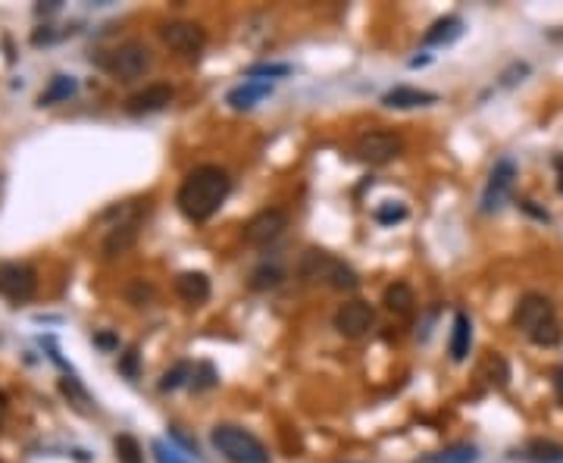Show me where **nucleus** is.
<instances>
[{"mask_svg": "<svg viewBox=\"0 0 563 463\" xmlns=\"http://www.w3.org/2000/svg\"><path fill=\"white\" fill-rule=\"evenodd\" d=\"M229 192H232L229 172L216 163H203V166H194V170L185 175V182L179 185V194H175V203H179L185 220L207 222L225 203Z\"/></svg>", "mask_w": 563, "mask_h": 463, "instance_id": "obj_1", "label": "nucleus"}, {"mask_svg": "<svg viewBox=\"0 0 563 463\" xmlns=\"http://www.w3.org/2000/svg\"><path fill=\"white\" fill-rule=\"evenodd\" d=\"M513 326L523 329L532 345L554 348L563 341L558 310H554L551 298H545V294H535V291L523 294V298L517 300V310H513Z\"/></svg>", "mask_w": 563, "mask_h": 463, "instance_id": "obj_2", "label": "nucleus"}, {"mask_svg": "<svg viewBox=\"0 0 563 463\" xmlns=\"http://www.w3.org/2000/svg\"><path fill=\"white\" fill-rule=\"evenodd\" d=\"M298 276L310 285H329L335 291H357L361 289V276L351 270L344 261L320 248H310L298 261Z\"/></svg>", "mask_w": 563, "mask_h": 463, "instance_id": "obj_3", "label": "nucleus"}, {"mask_svg": "<svg viewBox=\"0 0 563 463\" xmlns=\"http://www.w3.org/2000/svg\"><path fill=\"white\" fill-rule=\"evenodd\" d=\"M97 66H101L104 73H110L113 79H119V82H135L144 73H151L153 54H151V47H147L144 41L132 38V41L116 44L113 51L101 54V57H97Z\"/></svg>", "mask_w": 563, "mask_h": 463, "instance_id": "obj_4", "label": "nucleus"}, {"mask_svg": "<svg viewBox=\"0 0 563 463\" xmlns=\"http://www.w3.org/2000/svg\"><path fill=\"white\" fill-rule=\"evenodd\" d=\"M210 441L229 463H270V451L263 441L242 426H216L210 432Z\"/></svg>", "mask_w": 563, "mask_h": 463, "instance_id": "obj_5", "label": "nucleus"}, {"mask_svg": "<svg viewBox=\"0 0 563 463\" xmlns=\"http://www.w3.org/2000/svg\"><path fill=\"white\" fill-rule=\"evenodd\" d=\"M160 38H163L169 51L182 54L188 60L201 57L203 47H207V32L197 23H188V19H169V23H163L160 25Z\"/></svg>", "mask_w": 563, "mask_h": 463, "instance_id": "obj_6", "label": "nucleus"}, {"mask_svg": "<svg viewBox=\"0 0 563 463\" xmlns=\"http://www.w3.org/2000/svg\"><path fill=\"white\" fill-rule=\"evenodd\" d=\"M400 151H404V142L394 132H363L354 142V157L370 166L391 163L394 157H400Z\"/></svg>", "mask_w": 563, "mask_h": 463, "instance_id": "obj_7", "label": "nucleus"}, {"mask_svg": "<svg viewBox=\"0 0 563 463\" xmlns=\"http://www.w3.org/2000/svg\"><path fill=\"white\" fill-rule=\"evenodd\" d=\"M513 182H517V163L510 157H501L491 170L489 182H485L482 192V213H498L504 207L507 198L513 192Z\"/></svg>", "mask_w": 563, "mask_h": 463, "instance_id": "obj_8", "label": "nucleus"}, {"mask_svg": "<svg viewBox=\"0 0 563 463\" xmlns=\"http://www.w3.org/2000/svg\"><path fill=\"white\" fill-rule=\"evenodd\" d=\"M288 229V216L285 210H260V213H253L248 222H244V244H251V248H266V244H272L276 238H282V232Z\"/></svg>", "mask_w": 563, "mask_h": 463, "instance_id": "obj_9", "label": "nucleus"}, {"mask_svg": "<svg viewBox=\"0 0 563 463\" xmlns=\"http://www.w3.org/2000/svg\"><path fill=\"white\" fill-rule=\"evenodd\" d=\"M38 289V272L28 263H0V294L13 304H23Z\"/></svg>", "mask_w": 563, "mask_h": 463, "instance_id": "obj_10", "label": "nucleus"}, {"mask_svg": "<svg viewBox=\"0 0 563 463\" xmlns=\"http://www.w3.org/2000/svg\"><path fill=\"white\" fill-rule=\"evenodd\" d=\"M372 322H376V310H372L366 300H348V304H341L335 310L338 335H344V339H351V341L363 339L372 329Z\"/></svg>", "mask_w": 563, "mask_h": 463, "instance_id": "obj_11", "label": "nucleus"}, {"mask_svg": "<svg viewBox=\"0 0 563 463\" xmlns=\"http://www.w3.org/2000/svg\"><path fill=\"white\" fill-rule=\"evenodd\" d=\"M175 91L163 85V82H157V85H147L135 91V94L125 97V113L129 116H151V113H160V110H166L169 103H173Z\"/></svg>", "mask_w": 563, "mask_h": 463, "instance_id": "obj_12", "label": "nucleus"}, {"mask_svg": "<svg viewBox=\"0 0 563 463\" xmlns=\"http://www.w3.org/2000/svg\"><path fill=\"white\" fill-rule=\"evenodd\" d=\"M382 103L389 110H413V107H432L439 103V94L435 91H422V88H410V85H398L382 94Z\"/></svg>", "mask_w": 563, "mask_h": 463, "instance_id": "obj_13", "label": "nucleus"}, {"mask_svg": "<svg viewBox=\"0 0 563 463\" xmlns=\"http://www.w3.org/2000/svg\"><path fill=\"white\" fill-rule=\"evenodd\" d=\"M510 458L523 460V463H560L563 445H558V441H551V438H529L526 445L513 448Z\"/></svg>", "mask_w": 563, "mask_h": 463, "instance_id": "obj_14", "label": "nucleus"}, {"mask_svg": "<svg viewBox=\"0 0 563 463\" xmlns=\"http://www.w3.org/2000/svg\"><path fill=\"white\" fill-rule=\"evenodd\" d=\"M272 94V82H242L238 88L229 91V97H225V103H229L232 110H253L260 101H266V97Z\"/></svg>", "mask_w": 563, "mask_h": 463, "instance_id": "obj_15", "label": "nucleus"}, {"mask_svg": "<svg viewBox=\"0 0 563 463\" xmlns=\"http://www.w3.org/2000/svg\"><path fill=\"white\" fill-rule=\"evenodd\" d=\"M135 238H138V216L119 220L116 226L107 232V238H104V257H123L125 251L135 244Z\"/></svg>", "mask_w": 563, "mask_h": 463, "instance_id": "obj_16", "label": "nucleus"}, {"mask_svg": "<svg viewBox=\"0 0 563 463\" xmlns=\"http://www.w3.org/2000/svg\"><path fill=\"white\" fill-rule=\"evenodd\" d=\"M473 348V320L467 313H454V326H450V341H448V354L454 363H463L469 357Z\"/></svg>", "mask_w": 563, "mask_h": 463, "instance_id": "obj_17", "label": "nucleus"}, {"mask_svg": "<svg viewBox=\"0 0 563 463\" xmlns=\"http://www.w3.org/2000/svg\"><path fill=\"white\" fill-rule=\"evenodd\" d=\"M175 294H179L185 304L192 307H201L210 300V279L203 276V272H182L179 279H175Z\"/></svg>", "mask_w": 563, "mask_h": 463, "instance_id": "obj_18", "label": "nucleus"}, {"mask_svg": "<svg viewBox=\"0 0 563 463\" xmlns=\"http://www.w3.org/2000/svg\"><path fill=\"white\" fill-rule=\"evenodd\" d=\"M460 34H463V19L460 16H445V19H439V23H432V29L422 34V44L426 47H448V44H454Z\"/></svg>", "mask_w": 563, "mask_h": 463, "instance_id": "obj_19", "label": "nucleus"}, {"mask_svg": "<svg viewBox=\"0 0 563 463\" xmlns=\"http://www.w3.org/2000/svg\"><path fill=\"white\" fill-rule=\"evenodd\" d=\"M382 304H385V310L394 313V317H410L413 304H417V298H413V289H410L407 282H394V285H389V289H385Z\"/></svg>", "mask_w": 563, "mask_h": 463, "instance_id": "obj_20", "label": "nucleus"}, {"mask_svg": "<svg viewBox=\"0 0 563 463\" xmlns=\"http://www.w3.org/2000/svg\"><path fill=\"white\" fill-rule=\"evenodd\" d=\"M75 91H79V82H75L73 75H54L51 85L41 91L38 107H54V103H60V101H69Z\"/></svg>", "mask_w": 563, "mask_h": 463, "instance_id": "obj_21", "label": "nucleus"}, {"mask_svg": "<svg viewBox=\"0 0 563 463\" xmlns=\"http://www.w3.org/2000/svg\"><path fill=\"white\" fill-rule=\"evenodd\" d=\"M476 460H479L476 445H450V448H445V451L422 454L417 463H476Z\"/></svg>", "mask_w": 563, "mask_h": 463, "instance_id": "obj_22", "label": "nucleus"}, {"mask_svg": "<svg viewBox=\"0 0 563 463\" xmlns=\"http://www.w3.org/2000/svg\"><path fill=\"white\" fill-rule=\"evenodd\" d=\"M282 279H285V272H282V266H279V263H260L257 270L251 272V289H253V291L279 289Z\"/></svg>", "mask_w": 563, "mask_h": 463, "instance_id": "obj_23", "label": "nucleus"}, {"mask_svg": "<svg viewBox=\"0 0 563 463\" xmlns=\"http://www.w3.org/2000/svg\"><path fill=\"white\" fill-rule=\"evenodd\" d=\"M113 451H116L119 463H144V451H141L135 435H129V432L116 435V441H113Z\"/></svg>", "mask_w": 563, "mask_h": 463, "instance_id": "obj_24", "label": "nucleus"}, {"mask_svg": "<svg viewBox=\"0 0 563 463\" xmlns=\"http://www.w3.org/2000/svg\"><path fill=\"white\" fill-rule=\"evenodd\" d=\"M285 75H291L288 63H253V66H248V73H244V79L270 82V79H285Z\"/></svg>", "mask_w": 563, "mask_h": 463, "instance_id": "obj_25", "label": "nucleus"}, {"mask_svg": "<svg viewBox=\"0 0 563 463\" xmlns=\"http://www.w3.org/2000/svg\"><path fill=\"white\" fill-rule=\"evenodd\" d=\"M194 376V367L188 360H182V363H175L173 369H166L163 379H160V391H175V389H182V385L188 382V379Z\"/></svg>", "mask_w": 563, "mask_h": 463, "instance_id": "obj_26", "label": "nucleus"}, {"mask_svg": "<svg viewBox=\"0 0 563 463\" xmlns=\"http://www.w3.org/2000/svg\"><path fill=\"white\" fill-rule=\"evenodd\" d=\"M216 382H220V376H216V369L210 367V363L194 367V376H192V389L194 391H207V389H213Z\"/></svg>", "mask_w": 563, "mask_h": 463, "instance_id": "obj_27", "label": "nucleus"}, {"mask_svg": "<svg viewBox=\"0 0 563 463\" xmlns=\"http://www.w3.org/2000/svg\"><path fill=\"white\" fill-rule=\"evenodd\" d=\"M407 220V207L404 203H382V207L376 210V222H382V226H391V222H400Z\"/></svg>", "mask_w": 563, "mask_h": 463, "instance_id": "obj_28", "label": "nucleus"}, {"mask_svg": "<svg viewBox=\"0 0 563 463\" xmlns=\"http://www.w3.org/2000/svg\"><path fill=\"white\" fill-rule=\"evenodd\" d=\"M526 75H529V63H519V60H517V63H510V66L504 69L501 82H498V85H501V88H513L517 82H523Z\"/></svg>", "mask_w": 563, "mask_h": 463, "instance_id": "obj_29", "label": "nucleus"}, {"mask_svg": "<svg viewBox=\"0 0 563 463\" xmlns=\"http://www.w3.org/2000/svg\"><path fill=\"white\" fill-rule=\"evenodd\" d=\"M153 458H157V463H188L185 458H182L175 448H169L166 441H153Z\"/></svg>", "mask_w": 563, "mask_h": 463, "instance_id": "obj_30", "label": "nucleus"}, {"mask_svg": "<svg viewBox=\"0 0 563 463\" xmlns=\"http://www.w3.org/2000/svg\"><path fill=\"white\" fill-rule=\"evenodd\" d=\"M151 298H153V289H151V285L141 282V279L129 289V300H132L135 307H144V300H151Z\"/></svg>", "mask_w": 563, "mask_h": 463, "instance_id": "obj_31", "label": "nucleus"}, {"mask_svg": "<svg viewBox=\"0 0 563 463\" xmlns=\"http://www.w3.org/2000/svg\"><path fill=\"white\" fill-rule=\"evenodd\" d=\"M119 373H125L129 379L138 376V350H135V348H129V350L123 354V360H119Z\"/></svg>", "mask_w": 563, "mask_h": 463, "instance_id": "obj_32", "label": "nucleus"}, {"mask_svg": "<svg viewBox=\"0 0 563 463\" xmlns=\"http://www.w3.org/2000/svg\"><path fill=\"white\" fill-rule=\"evenodd\" d=\"M551 385H554V395H558V404H563V363L551 369Z\"/></svg>", "mask_w": 563, "mask_h": 463, "instance_id": "obj_33", "label": "nucleus"}, {"mask_svg": "<svg viewBox=\"0 0 563 463\" xmlns=\"http://www.w3.org/2000/svg\"><path fill=\"white\" fill-rule=\"evenodd\" d=\"M519 207H523V210H526V213H532V216H535V220H541V222H548V220H551V216H548V213H545V210H538V207H535V203H532V201H519Z\"/></svg>", "mask_w": 563, "mask_h": 463, "instance_id": "obj_34", "label": "nucleus"}, {"mask_svg": "<svg viewBox=\"0 0 563 463\" xmlns=\"http://www.w3.org/2000/svg\"><path fill=\"white\" fill-rule=\"evenodd\" d=\"M554 170H558V192L563 194V153H554Z\"/></svg>", "mask_w": 563, "mask_h": 463, "instance_id": "obj_35", "label": "nucleus"}, {"mask_svg": "<svg viewBox=\"0 0 563 463\" xmlns=\"http://www.w3.org/2000/svg\"><path fill=\"white\" fill-rule=\"evenodd\" d=\"M60 10V0H47V4L38 6V13H56Z\"/></svg>", "mask_w": 563, "mask_h": 463, "instance_id": "obj_36", "label": "nucleus"}, {"mask_svg": "<svg viewBox=\"0 0 563 463\" xmlns=\"http://www.w3.org/2000/svg\"><path fill=\"white\" fill-rule=\"evenodd\" d=\"M4 417H6V395L0 391V423H4Z\"/></svg>", "mask_w": 563, "mask_h": 463, "instance_id": "obj_37", "label": "nucleus"}, {"mask_svg": "<svg viewBox=\"0 0 563 463\" xmlns=\"http://www.w3.org/2000/svg\"><path fill=\"white\" fill-rule=\"evenodd\" d=\"M551 41H558V44H563V29H554L551 34H548Z\"/></svg>", "mask_w": 563, "mask_h": 463, "instance_id": "obj_38", "label": "nucleus"}]
</instances>
